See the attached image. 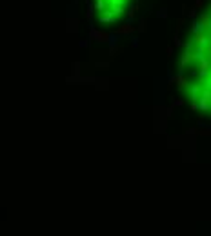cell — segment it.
<instances>
[{"mask_svg": "<svg viewBox=\"0 0 211 236\" xmlns=\"http://www.w3.org/2000/svg\"><path fill=\"white\" fill-rule=\"evenodd\" d=\"M91 36H93L95 42H100V44H106V42H109V38H111L109 33H106V31H98V29H93V31H91Z\"/></svg>", "mask_w": 211, "mask_h": 236, "instance_id": "cell-1", "label": "cell"}, {"mask_svg": "<svg viewBox=\"0 0 211 236\" xmlns=\"http://www.w3.org/2000/svg\"><path fill=\"white\" fill-rule=\"evenodd\" d=\"M173 82H175V84H177V87H179V89H182V91H186V89L189 87V80H188L184 75H177V76L173 78Z\"/></svg>", "mask_w": 211, "mask_h": 236, "instance_id": "cell-2", "label": "cell"}, {"mask_svg": "<svg viewBox=\"0 0 211 236\" xmlns=\"http://www.w3.org/2000/svg\"><path fill=\"white\" fill-rule=\"evenodd\" d=\"M133 31H135V25L131 24H122L120 27H117V35H129Z\"/></svg>", "mask_w": 211, "mask_h": 236, "instance_id": "cell-3", "label": "cell"}, {"mask_svg": "<svg viewBox=\"0 0 211 236\" xmlns=\"http://www.w3.org/2000/svg\"><path fill=\"white\" fill-rule=\"evenodd\" d=\"M118 51H120V47H115V45H113V47L109 49V53H111V56H115V55H117Z\"/></svg>", "mask_w": 211, "mask_h": 236, "instance_id": "cell-4", "label": "cell"}, {"mask_svg": "<svg viewBox=\"0 0 211 236\" xmlns=\"http://www.w3.org/2000/svg\"><path fill=\"white\" fill-rule=\"evenodd\" d=\"M202 5H204V0H197L195 2V9H200Z\"/></svg>", "mask_w": 211, "mask_h": 236, "instance_id": "cell-5", "label": "cell"}, {"mask_svg": "<svg viewBox=\"0 0 211 236\" xmlns=\"http://www.w3.org/2000/svg\"><path fill=\"white\" fill-rule=\"evenodd\" d=\"M91 16H93V7H89L87 13H86V18H91Z\"/></svg>", "mask_w": 211, "mask_h": 236, "instance_id": "cell-6", "label": "cell"}, {"mask_svg": "<svg viewBox=\"0 0 211 236\" xmlns=\"http://www.w3.org/2000/svg\"><path fill=\"white\" fill-rule=\"evenodd\" d=\"M138 29H140V31H144V29H146V20H142V22H140V27H138Z\"/></svg>", "mask_w": 211, "mask_h": 236, "instance_id": "cell-7", "label": "cell"}, {"mask_svg": "<svg viewBox=\"0 0 211 236\" xmlns=\"http://www.w3.org/2000/svg\"><path fill=\"white\" fill-rule=\"evenodd\" d=\"M166 53H168V55L171 56V55H173V47H168V49H166Z\"/></svg>", "mask_w": 211, "mask_h": 236, "instance_id": "cell-8", "label": "cell"}]
</instances>
